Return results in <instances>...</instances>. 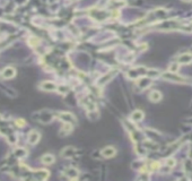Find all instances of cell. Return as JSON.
I'll use <instances>...</instances> for the list:
<instances>
[{
	"instance_id": "1",
	"label": "cell",
	"mask_w": 192,
	"mask_h": 181,
	"mask_svg": "<svg viewBox=\"0 0 192 181\" xmlns=\"http://www.w3.org/2000/svg\"><path fill=\"white\" fill-rule=\"evenodd\" d=\"M16 75V70L13 68V67H7L5 68L2 72L0 74V77L5 78V79H9V78H13L14 76Z\"/></svg>"
},
{
	"instance_id": "7",
	"label": "cell",
	"mask_w": 192,
	"mask_h": 181,
	"mask_svg": "<svg viewBox=\"0 0 192 181\" xmlns=\"http://www.w3.org/2000/svg\"><path fill=\"white\" fill-rule=\"evenodd\" d=\"M54 156L52 155V154H45L43 155L42 157H41V161H42V163H44V164H48V165H50V164H53L54 163Z\"/></svg>"
},
{
	"instance_id": "8",
	"label": "cell",
	"mask_w": 192,
	"mask_h": 181,
	"mask_svg": "<svg viewBox=\"0 0 192 181\" xmlns=\"http://www.w3.org/2000/svg\"><path fill=\"white\" fill-rule=\"evenodd\" d=\"M35 178H36V179H40V180H44V179H46V178H49V171H46V170H40V171H36Z\"/></svg>"
},
{
	"instance_id": "13",
	"label": "cell",
	"mask_w": 192,
	"mask_h": 181,
	"mask_svg": "<svg viewBox=\"0 0 192 181\" xmlns=\"http://www.w3.org/2000/svg\"><path fill=\"white\" fill-rule=\"evenodd\" d=\"M177 69H178V65L177 64H173V65L170 67V72L172 74H175V72H177Z\"/></svg>"
},
{
	"instance_id": "12",
	"label": "cell",
	"mask_w": 192,
	"mask_h": 181,
	"mask_svg": "<svg viewBox=\"0 0 192 181\" xmlns=\"http://www.w3.org/2000/svg\"><path fill=\"white\" fill-rule=\"evenodd\" d=\"M114 74H115V72H112L111 74H107L106 76H104V77H103V78H102V79H100V83H98V84H100V85H104L105 83H107V80H109V78L111 79V78H112V76H113Z\"/></svg>"
},
{
	"instance_id": "3",
	"label": "cell",
	"mask_w": 192,
	"mask_h": 181,
	"mask_svg": "<svg viewBox=\"0 0 192 181\" xmlns=\"http://www.w3.org/2000/svg\"><path fill=\"white\" fill-rule=\"evenodd\" d=\"M40 87L43 89V91H48V92H53V91H55L57 89V85L54 84V83H52V82H43Z\"/></svg>"
},
{
	"instance_id": "4",
	"label": "cell",
	"mask_w": 192,
	"mask_h": 181,
	"mask_svg": "<svg viewBox=\"0 0 192 181\" xmlns=\"http://www.w3.org/2000/svg\"><path fill=\"white\" fill-rule=\"evenodd\" d=\"M40 140V134L35 130H32L28 135V143L31 145H35Z\"/></svg>"
},
{
	"instance_id": "2",
	"label": "cell",
	"mask_w": 192,
	"mask_h": 181,
	"mask_svg": "<svg viewBox=\"0 0 192 181\" xmlns=\"http://www.w3.org/2000/svg\"><path fill=\"white\" fill-rule=\"evenodd\" d=\"M115 154H117V150L113 146H107V147H105V148L102 150V155L104 157H106V159L113 157Z\"/></svg>"
},
{
	"instance_id": "11",
	"label": "cell",
	"mask_w": 192,
	"mask_h": 181,
	"mask_svg": "<svg viewBox=\"0 0 192 181\" xmlns=\"http://www.w3.org/2000/svg\"><path fill=\"white\" fill-rule=\"evenodd\" d=\"M66 174H70V179H74V178H77L78 171L76 169H74V167H70V169H67L66 170Z\"/></svg>"
},
{
	"instance_id": "14",
	"label": "cell",
	"mask_w": 192,
	"mask_h": 181,
	"mask_svg": "<svg viewBox=\"0 0 192 181\" xmlns=\"http://www.w3.org/2000/svg\"><path fill=\"white\" fill-rule=\"evenodd\" d=\"M16 124L17 126H25V121L23 119H18V120H16Z\"/></svg>"
},
{
	"instance_id": "6",
	"label": "cell",
	"mask_w": 192,
	"mask_h": 181,
	"mask_svg": "<svg viewBox=\"0 0 192 181\" xmlns=\"http://www.w3.org/2000/svg\"><path fill=\"white\" fill-rule=\"evenodd\" d=\"M60 117H61V118H60L61 120H63L65 122L71 123V124H73V123H74L75 121H76V119H75V117L73 116L71 113H68V112H65V113H61V116H60Z\"/></svg>"
},
{
	"instance_id": "5",
	"label": "cell",
	"mask_w": 192,
	"mask_h": 181,
	"mask_svg": "<svg viewBox=\"0 0 192 181\" xmlns=\"http://www.w3.org/2000/svg\"><path fill=\"white\" fill-rule=\"evenodd\" d=\"M190 62H192L191 53H185L177 58V64H190Z\"/></svg>"
},
{
	"instance_id": "15",
	"label": "cell",
	"mask_w": 192,
	"mask_h": 181,
	"mask_svg": "<svg viewBox=\"0 0 192 181\" xmlns=\"http://www.w3.org/2000/svg\"><path fill=\"white\" fill-rule=\"evenodd\" d=\"M184 1H191V0H184Z\"/></svg>"
},
{
	"instance_id": "9",
	"label": "cell",
	"mask_w": 192,
	"mask_h": 181,
	"mask_svg": "<svg viewBox=\"0 0 192 181\" xmlns=\"http://www.w3.org/2000/svg\"><path fill=\"white\" fill-rule=\"evenodd\" d=\"M149 99L153 102H158L162 99V94H161L158 91H153V92H150V94H149Z\"/></svg>"
},
{
	"instance_id": "10",
	"label": "cell",
	"mask_w": 192,
	"mask_h": 181,
	"mask_svg": "<svg viewBox=\"0 0 192 181\" xmlns=\"http://www.w3.org/2000/svg\"><path fill=\"white\" fill-rule=\"evenodd\" d=\"M142 118H144V113L141 111H139V110L134 111L132 114H131V119H132L133 121H140Z\"/></svg>"
}]
</instances>
